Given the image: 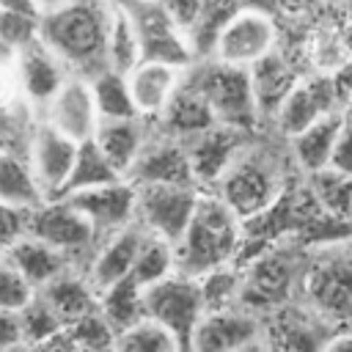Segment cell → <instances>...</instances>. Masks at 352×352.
Instances as JSON below:
<instances>
[{
    "instance_id": "6da1fadb",
    "label": "cell",
    "mask_w": 352,
    "mask_h": 352,
    "mask_svg": "<svg viewBox=\"0 0 352 352\" xmlns=\"http://www.w3.org/2000/svg\"><path fill=\"white\" fill-rule=\"evenodd\" d=\"M110 14V0H69L58 8L41 11L38 38L60 58L69 74L91 77L107 66Z\"/></svg>"
},
{
    "instance_id": "7a4b0ae2",
    "label": "cell",
    "mask_w": 352,
    "mask_h": 352,
    "mask_svg": "<svg viewBox=\"0 0 352 352\" xmlns=\"http://www.w3.org/2000/svg\"><path fill=\"white\" fill-rule=\"evenodd\" d=\"M242 245V220L226 206L217 192H201L195 212L176 242V270L204 275L231 264Z\"/></svg>"
},
{
    "instance_id": "3957f363",
    "label": "cell",
    "mask_w": 352,
    "mask_h": 352,
    "mask_svg": "<svg viewBox=\"0 0 352 352\" xmlns=\"http://www.w3.org/2000/svg\"><path fill=\"white\" fill-rule=\"evenodd\" d=\"M192 85L206 96V102L212 104L220 124H228L236 129H250L253 121L258 118L248 66L201 58Z\"/></svg>"
},
{
    "instance_id": "277c9868",
    "label": "cell",
    "mask_w": 352,
    "mask_h": 352,
    "mask_svg": "<svg viewBox=\"0 0 352 352\" xmlns=\"http://www.w3.org/2000/svg\"><path fill=\"white\" fill-rule=\"evenodd\" d=\"M143 311L146 316L165 324L182 344V349H190L192 333L206 314L201 280L187 272H173L151 286L143 289Z\"/></svg>"
},
{
    "instance_id": "5b68a950",
    "label": "cell",
    "mask_w": 352,
    "mask_h": 352,
    "mask_svg": "<svg viewBox=\"0 0 352 352\" xmlns=\"http://www.w3.org/2000/svg\"><path fill=\"white\" fill-rule=\"evenodd\" d=\"M28 234L58 248L60 253L69 256V261H74L85 253L91 258L99 245L96 228L66 195L44 198L38 206H33L28 212Z\"/></svg>"
},
{
    "instance_id": "8992f818",
    "label": "cell",
    "mask_w": 352,
    "mask_h": 352,
    "mask_svg": "<svg viewBox=\"0 0 352 352\" xmlns=\"http://www.w3.org/2000/svg\"><path fill=\"white\" fill-rule=\"evenodd\" d=\"M214 192L245 223L258 217L278 198V173L258 154H239L214 184Z\"/></svg>"
},
{
    "instance_id": "52a82bcc",
    "label": "cell",
    "mask_w": 352,
    "mask_h": 352,
    "mask_svg": "<svg viewBox=\"0 0 352 352\" xmlns=\"http://www.w3.org/2000/svg\"><path fill=\"white\" fill-rule=\"evenodd\" d=\"M113 3L129 14L140 38L143 58L165 60L179 69H190L195 63L190 38L173 25L162 0H113Z\"/></svg>"
},
{
    "instance_id": "ba28073f",
    "label": "cell",
    "mask_w": 352,
    "mask_h": 352,
    "mask_svg": "<svg viewBox=\"0 0 352 352\" xmlns=\"http://www.w3.org/2000/svg\"><path fill=\"white\" fill-rule=\"evenodd\" d=\"M275 41H278V30L270 11L239 6L217 30L209 58L234 66H250L261 55L272 52Z\"/></svg>"
},
{
    "instance_id": "9c48e42d",
    "label": "cell",
    "mask_w": 352,
    "mask_h": 352,
    "mask_svg": "<svg viewBox=\"0 0 352 352\" xmlns=\"http://www.w3.org/2000/svg\"><path fill=\"white\" fill-rule=\"evenodd\" d=\"M308 305L324 319H352V253L327 250L302 272Z\"/></svg>"
},
{
    "instance_id": "30bf717a",
    "label": "cell",
    "mask_w": 352,
    "mask_h": 352,
    "mask_svg": "<svg viewBox=\"0 0 352 352\" xmlns=\"http://www.w3.org/2000/svg\"><path fill=\"white\" fill-rule=\"evenodd\" d=\"M135 187H138L135 220L146 231L179 242L201 198L198 184H135Z\"/></svg>"
},
{
    "instance_id": "8fae6325",
    "label": "cell",
    "mask_w": 352,
    "mask_h": 352,
    "mask_svg": "<svg viewBox=\"0 0 352 352\" xmlns=\"http://www.w3.org/2000/svg\"><path fill=\"white\" fill-rule=\"evenodd\" d=\"M302 264L292 250H270L250 264L242 275L239 305L250 311L280 308L289 302L292 292L302 283Z\"/></svg>"
},
{
    "instance_id": "7c38bea8",
    "label": "cell",
    "mask_w": 352,
    "mask_h": 352,
    "mask_svg": "<svg viewBox=\"0 0 352 352\" xmlns=\"http://www.w3.org/2000/svg\"><path fill=\"white\" fill-rule=\"evenodd\" d=\"M77 146H80L77 140L58 132L44 118L36 121L30 143H28V162H30V170L36 176L44 198H55L63 192L72 165H74V157H77Z\"/></svg>"
},
{
    "instance_id": "4fadbf2b",
    "label": "cell",
    "mask_w": 352,
    "mask_h": 352,
    "mask_svg": "<svg viewBox=\"0 0 352 352\" xmlns=\"http://www.w3.org/2000/svg\"><path fill=\"white\" fill-rule=\"evenodd\" d=\"M267 341L261 322L245 305L206 311L192 333L190 349H253Z\"/></svg>"
},
{
    "instance_id": "5bb4252c",
    "label": "cell",
    "mask_w": 352,
    "mask_h": 352,
    "mask_svg": "<svg viewBox=\"0 0 352 352\" xmlns=\"http://www.w3.org/2000/svg\"><path fill=\"white\" fill-rule=\"evenodd\" d=\"M41 118L77 143L94 138L99 126V113L88 77L69 74L63 85L55 91V96L41 107Z\"/></svg>"
},
{
    "instance_id": "9a60e30c",
    "label": "cell",
    "mask_w": 352,
    "mask_h": 352,
    "mask_svg": "<svg viewBox=\"0 0 352 352\" xmlns=\"http://www.w3.org/2000/svg\"><path fill=\"white\" fill-rule=\"evenodd\" d=\"M96 228L99 239L129 226L135 220V201H138V187L124 176L110 184H99L91 190L69 192L66 195Z\"/></svg>"
},
{
    "instance_id": "2e32d148",
    "label": "cell",
    "mask_w": 352,
    "mask_h": 352,
    "mask_svg": "<svg viewBox=\"0 0 352 352\" xmlns=\"http://www.w3.org/2000/svg\"><path fill=\"white\" fill-rule=\"evenodd\" d=\"M184 143H187L195 184L214 187L220 182V176L228 170V165L242 154V129L217 121Z\"/></svg>"
},
{
    "instance_id": "e0dca14e",
    "label": "cell",
    "mask_w": 352,
    "mask_h": 352,
    "mask_svg": "<svg viewBox=\"0 0 352 352\" xmlns=\"http://www.w3.org/2000/svg\"><path fill=\"white\" fill-rule=\"evenodd\" d=\"M143 239H146V228L138 220H132L129 226L102 236L94 256L88 258V267H85V275H88L91 286L96 292H102V289L118 283L121 278H129Z\"/></svg>"
},
{
    "instance_id": "ac0fdd59",
    "label": "cell",
    "mask_w": 352,
    "mask_h": 352,
    "mask_svg": "<svg viewBox=\"0 0 352 352\" xmlns=\"http://www.w3.org/2000/svg\"><path fill=\"white\" fill-rule=\"evenodd\" d=\"M14 69H16L19 94L33 107H44L55 96V91L63 85V80L69 77V69L41 38H36L33 44L16 52Z\"/></svg>"
},
{
    "instance_id": "d6986e66",
    "label": "cell",
    "mask_w": 352,
    "mask_h": 352,
    "mask_svg": "<svg viewBox=\"0 0 352 352\" xmlns=\"http://www.w3.org/2000/svg\"><path fill=\"white\" fill-rule=\"evenodd\" d=\"M338 102H341V94L333 80H327V77L297 80V85L286 94V99L280 102V107L272 118H275L278 129L286 138H292L300 129H305L308 124H314L316 118H322L324 113L341 110V107H336Z\"/></svg>"
},
{
    "instance_id": "ffe728a7",
    "label": "cell",
    "mask_w": 352,
    "mask_h": 352,
    "mask_svg": "<svg viewBox=\"0 0 352 352\" xmlns=\"http://www.w3.org/2000/svg\"><path fill=\"white\" fill-rule=\"evenodd\" d=\"M184 80V69L165 63V60H151L143 58L135 69L126 72V82L132 91V102L140 118H160L173 94L179 91Z\"/></svg>"
},
{
    "instance_id": "44dd1931",
    "label": "cell",
    "mask_w": 352,
    "mask_h": 352,
    "mask_svg": "<svg viewBox=\"0 0 352 352\" xmlns=\"http://www.w3.org/2000/svg\"><path fill=\"white\" fill-rule=\"evenodd\" d=\"M126 179L132 184H195L187 143L176 138H162L146 143Z\"/></svg>"
},
{
    "instance_id": "7402d4cb",
    "label": "cell",
    "mask_w": 352,
    "mask_h": 352,
    "mask_svg": "<svg viewBox=\"0 0 352 352\" xmlns=\"http://www.w3.org/2000/svg\"><path fill=\"white\" fill-rule=\"evenodd\" d=\"M36 294L60 316L63 324H72L74 319L91 314L99 308V292L91 286L85 272H74V267L63 270L52 280L36 289Z\"/></svg>"
},
{
    "instance_id": "603a6c76",
    "label": "cell",
    "mask_w": 352,
    "mask_h": 352,
    "mask_svg": "<svg viewBox=\"0 0 352 352\" xmlns=\"http://www.w3.org/2000/svg\"><path fill=\"white\" fill-rule=\"evenodd\" d=\"M157 121L165 126L168 138L190 140V138L201 135L204 129H209L212 124H217V116H214L212 104L206 102V96L192 82L182 80L179 91L173 94V99L168 102V107L162 110V116Z\"/></svg>"
},
{
    "instance_id": "cb8c5ba5",
    "label": "cell",
    "mask_w": 352,
    "mask_h": 352,
    "mask_svg": "<svg viewBox=\"0 0 352 352\" xmlns=\"http://www.w3.org/2000/svg\"><path fill=\"white\" fill-rule=\"evenodd\" d=\"M143 121L146 118H140V116H132V118H102L96 132H94L96 146L102 148V154L113 162V168L121 176L129 173V168L140 157L143 146L148 143Z\"/></svg>"
},
{
    "instance_id": "d4e9b609",
    "label": "cell",
    "mask_w": 352,
    "mask_h": 352,
    "mask_svg": "<svg viewBox=\"0 0 352 352\" xmlns=\"http://www.w3.org/2000/svg\"><path fill=\"white\" fill-rule=\"evenodd\" d=\"M250 72V85H253V96H256V107L258 116H275L280 102L286 99V94L297 85V74L294 69L283 60V55H278L275 50L261 55L256 63L248 66Z\"/></svg>"
},
{
    "instance_id": "484cf974",
    "label": "cell",
    "mask_w": 352,
    "mask_h": 352,
    "mask_svg": "<svg viewBox=\"0 0 352 352\" xmlns=\"http://www.w3.org/2000/svg\"><path fill=\"white\" fill-rule=\"evenodd\" d=\"M344 113L341 110H333V113H324L322 118H316L314 124H308L305 129H300L297 135H292V154L297 160V165L305 170V173H316L322 168H327L330 162V151L336 146V138L344 126Z\"/></svg>"
},
{
    "instance_id": "4316f807",
    "label": "cell",
    "mask_w": 352,
    "mask_h": 352,
    "mask_svg": "<svg viewBox=\"0 0 352 352\" xmlns=\"http://www.w3.org/2000/svg\"><path fill=\"white\" fill-rule=\"evenodd\" d=\"M3 253H6V256L14 261V267L30 280L33 289L44 286L47 280H52L55 275H60L63 270L72 267V261H69L66 253H60L58 248L47 245L44 239H38V236H33V234L19 236V239H16L11 248H6Z\"/></svg>"
},
{
    "instance_id": "83f0119b",
    "label": "cell",
    "mask_w": 352,
    "mask_h": 352,
    "mask_svg": "<svg viewBox=\"0 0 352 352\" xmlns=\"http://www.w3.org/2000/svg\"><path fill=\"white\" fill-rule=\"evenodd\" d=\"M0 201L22 209H33L44 201V192L30 170L28 154L0 148Z\"/></svg>"
},
{
    "instance_id": "f1b7e54d",
    "label": "cell",
    "mask_w": 352,
    "mask_h": 352,
    "mask_svg": "<svg viewBox=\"0 0 352 352\" xmlns=\"http://www.w3.org/2000/svg\"><path fill=\"white\" fill-rule=\"evenodd\" d=\"M88 82H91V94H94V102H96L99 121L102 118H132V116H138L124 72H116V69L104 66L96 74H91Z\"/></svg>"
},
{
    "instance_id": "f546056e",
    "label": "cell",
    "mask_w": 352,
    "mask_h": 352,
    "mask_svg": "<svg viewBox=\"0 0 352 352\" xmlns=\"http://www.w3.org/2000/svg\"><path fill=\"white\" fill-rule=\"evenodd\" d=\"M99 314L110 322V327L116 333H121L124 327H129L132 322L146 316V311H143V286L129 275V278H121L118 283L102 289L99 292Z\"/></svg>"
},
{
    "instance_id": "4dcf8cb0",
    "label": "cell",
    "mask_w": 352,
    "mask_h": 352,
    "mask_svg": "<svg viewBox=\"0 0 352 352\" xmlns=\"http://www.w3.org/2000/svg\"><path fill=\"white\" fill-rule=\"evenodd\" d=\"M116 179H124L113 162L102 154V148L96 146L94 138L82 140L77 146V157H74V165H72V173H69V182L63 187L60 195H69V192H80V190H91V187H99V184H110Z\"/></svg>"
},
{
    "instance_id": "1f68e13d",
    "label": "cell",
    "mask_w": 352,
    "mask_h": 352,
    "mask_svg": "<svg viewBox=\"0 0 352 352\" xmlns=\"http://www.w3.org/2000/svg\"><path fill=\"white\" fill-rule=\"evenodd\" d=\"M113 3V0H110ZM143 60V50H140V38L138 30L129 19V14L113 3V14H110V28H107V66L116 72H129Z\"/></svg>"
},
{
    "instance_id": "d6a6232c",
    "label": "cell",
    "mask_w": 352,
    "mask_h": 352,
    "mask_svg": "<svg viewBox=\"0 0 352 352\" xmlns=\"http://www.w3.org/2000/svg\"><path fill=\"white\" fill-rule=\"evenodd\" d=\"M173 272H176V242L146 231V239H143L138 258L132 264V278L146 289V286H151V283H157Z\"/></svg>"
},
{
    "instance_id": "836d02e7",
    "label": "cell",
    "mask_w": 352,
    "mask_h": 352,
    "mask_svg": "<svg viewBox=\"0 0 352 352\" xmlns=\"http://www.w3.org/2000/svg\"><path fill=\"white\" fill-rule=\"evenodd\" d=\"M113 349H132V352H168V349H182L179 338L160 324L151 316H140L138 322H132L129 327H124L121 333H116V344Z\"/></svg>"
},
{
    "instance_id": "e575fe53",
    "label": "cell",
    "mask_w": 352,
    "mask_h": 352,
    "mask_svg": "<svg viewBox=\"0 0 352 352\" xmlns=\"http://www.w3.org/2000/svg\"><path fill=\"white\" fill-rule=\"evenodd\" d=\"M19 322H22V336L25 346H50L52 338L66 327L60 316L38 297L33 294L22 308H19Z\"/></svg>"
},
{
    "instance_id": "d590c367",
    "label": "cell",
    "mask_w": 352,
    "mask_h": 352,
    "mask_svg": "<svg viewBox=\"0 0 352 352\" xmlns=\"http://www.w3.org/2000/svg\"><path fill=\"white\" fill-rule=\"evenodd\" d=\"M63 336H66L69 349H113V344H116V330L99 314V308L74 319L72 324H66Z\"/></svg>"
},
{
    "instance_id": "8d00e7d4",
    "label": "cell",
    "mask_w": 352,
    "mask_h": 352,
    "mask_svg": "<svg viewBox=\"0 0 352 352\" xmlns=\"http://www.w3.org/2000/svg\"><path fill=\"white\" fill-rule=\"evenodd\" d=\"M314 192L322 206L336 217H352V176H344L333 168H322L311 173Z\"/></svg>"
},
{
    "instance_id": "74e56055",
    "label": "cell",
    "mask_w": 352,
    "mask_h": 352,
    "mask_svg": "<svg viewBox=\"0 0 352 352\" xmlns=\"http://www.w3.org/2000/svg\"><path fill=\"white\" fill-rule=\"evenodd\" d=\"M198 280H201V292H204L206 311L239 305V297H242V278H239L228 264H226V267H214V270L198 275Z\"/></svg>"
},
{
    "instance_id": "f35d334b",
    "label": "cell",
    "mask_w": 352,
    "mask_h": 352,
    "mask_svg": "<svg viewBox=\"0 0 352 352\" xmlns=\"http://www.w3.org/2000/svg\"><path fill=\"white\" fill-rule=\"evenodd\" d=\"M38 16L25 11H0V47L19 52L38 38Z\"/></svg>"
},
{
    "instance_id": "ab89813d",
    "label": "cell",
    "mask_w": 352,
    "mask_h": 352,
    "mask_svg": "<svg viewBox=\"0 0 352 352\" xmlns=\"http://www.w3.org/2000/svg\"><path fill=\"white\" fill-rule=\"evenodd\" d=\"M33 294L36 289L30 286V280L14 267V261L6 253H0V308L19 311Z\"/></svg>"
},
{
    "instance_id": "60d3db41",
    "label": "cell",
    "mask_w": 352,
    "mask_h": 352,
    "mask_svg": "<svg viewBox=\"0 0 352 352\" xmlns=\"http://www.w3.org/2000/svg\"><path fill=\"white\" fill-rule=\"evenodd\" d=\"M28 212L30 209L0 201V250L11 248L19 236L28 234Z\"/></svg>"
},
{
    "instance_id": "b9f144b4",
    "label": "cell",
    "mask_w": 352,
    "mask_h": 352,
    "mask_svg": "<svg viewBox=\"0 0 352 352\" xmlns=\"http://www.w3.org/2000/svg\"><path fill=\"white\" fill-rule=\"evenodd\" d=\"M168 16L173 19V25L190 38L192 30L198 28L201 22V14H204V0H162Z\"/></svg>"
},
{
    "instance_id": "7bdbcfd3",
    "label": "cell",
    "mask_w": 352,
    "mask_h": 352,
    "mask_svg": "<svg viewBox=\"0 0 352 352\" xmlns=\"http://www.w3.org/2000/svg\"><path fill=\"white\" fill-rule=\"evenodd\" d=\"M327 168H333L344 176H352V121H344V126L336 138V146L330 151Z\"/></svg>"
},
{
    "instance_id": "ee69618b",
    "label": "cell",
    "mask_w": 352,
    "mask_h": 352,
    "mask_svg": "<svg viewBox=\"0 0 352 352\" xmlns=\"http://www.w3.org/2000/svg\"><path fill=\"white\" fill-rule=\"evenodd\" d=\"M11 346H25L19 311L0 308V349H11Z\"/></svg>"
},
{
    "instance_id": "f6af8a7d",
    "label": "cell",
    "mask_w": 352,
    "mask_h": 352,
    "mask_svg": "<svg viewBox=\"0 0 352 352\" xmlns=\"http://www.w3.org/2000/svg\"><path fill=\"white\" fill-rule=\"evenodd\" d=\"M322 346L324 349H352V330H341L336 336H327Z\"/></svg>"
},
{
    "instance_id": "bcb514c9",
    "label": "cell",
    "mask_w": 352,
    "mask_h": 352,
    "mask_svg": "<svg viewBox=\"0 0 352 352\" xmlns=\"http://www.w3.org/2000/svg\"><path fill=\"white\" fill-rule=\"evenodd\" d=\"M0 11H25V14H41L36 0H0Z\"/></svg>"
},
{
    "instance_id": "7dc6e473",
    "label": "cell",
    "mask_w": 352,
    "mask_h": 352,
    "mask_svg": "<svg viewBox=\"0 0 352 352\" xmlns=\"http://www.w3.org/2000/svg\"><path fill=\"white\" fill-rule=\"evenodd\" d=\"M280 3V8L283 11H292V14H297V11H305V8H311L316 0H278Z\"/></svg>"
},
{
    "instance_id": "c3c4849f",
    "label": "cell",
    "mask_w": 352,
    "mask_h": 352,
    "mask_svg": "<svg viewBox=\"0 0 352 352\" xmlns=\"http://www.w3.org/2000/svg\"><path fill=\"white\" fill-rule=\"evenodd\" d=\"M63 3H69V0H36L38 11H50V8H58V6H63Z\"/></svg>"
},
{
    "instance_id": "681fc988",
    "label": "cell",
    "mask_w": 352,
    "mask_h": 352,
    "mask_svg": "<svg viewBox=\"0 0 352 352\" xmlns=\"http://www.w3.org/2000/svg\"><path fill=\"white\" fill-rule=\"evenodd\" d=\"M341 113H344V118H346V121H352V91L346 94V99H344V107H341Z\"/></svg>"
},
{
    "instance_id": "f907efd6",
    "label": "cell",
    "mask_w": 352,
    "mask_h": 352,
    "mask_svg": "<svg viewBox=\"0 0 352 352\" xmlns=\"http://www.w3.org/2000/svg\"><path fill=\"white\" fill-rule=\"evenodd\" d=\"M349 11H352V0H349Z\"/></svg>"
},
{
    "instance_id": "816d5d0a",
    "label": "cell",
    "mask_w": 352,
    "mask_h": 352,
    "mask_svg": "<svg viewBox=\"0 0 352 352\" xmlns=\"http://www.w3.org/2000/svg\"><path fill=\"white\" fill-rule=\"evenodd\" d=\"M0 253H3V250H0Z\"/></svg>"
}]
</instances>
